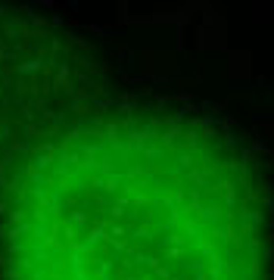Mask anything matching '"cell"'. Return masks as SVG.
I'll return each mask as SVG.
<instances>
[{
  "instance_id": "cell-1",
  "label": "cell",
  "mask_w": 274,
  "mask_h": 280,
  "mask_svg": "<svg viewBox=\"0 0 274 280\" xmlns=\"http://www.w3.org/2000/svg\"><path fill=\"white\" fill-rule=\"evenodd\" d=\"M0 280H274V175L200 103L106 97L0 184Z\"/></svg>"
},
{
  "instance_id": "cell-2",
  "label": "cell",
  "mask_w": 274,
  "mask_h": 280,
  "mask_svg": "<svg viewBox=\"0 0 274 280\" xmlns=\"http://www.w3.org/2000/svg\"><path fill=\"white\" fill-rule=\"evenodd\" d=\"M109 63L78 28L0 6V184L16 162L106 100Z\"/></svg>"
}]
</instances>
